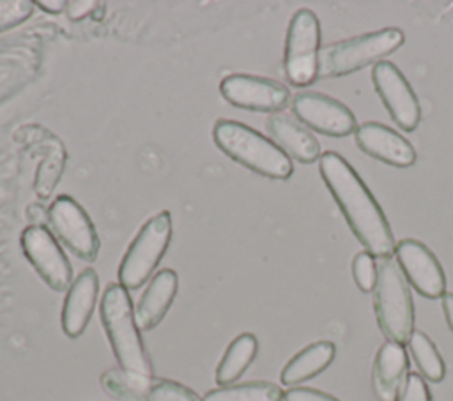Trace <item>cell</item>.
I'll return each mask as SVG.
<instances>
[{
  "instance_id": "1",
  "label": "cell",
  "mask_w": 453,
  "mask_h": 401,
  "mask_svg": "<svg viewBox=\"0 0 453 401\" xmlns=\"http://www.w3.org/2000/svg\"><path fill=\"white\" fill-rule=\"evenodd\" d=\"M319 171L340 207L349 228L373 258H388L395 251L389 223L377 200L356 170L336 152H326L319 159Z\"/></svg>"
},
{
  "instance_id": "2",
  "label": "cell",
  "mask_w": 453,
  "mask_h": 401,
  "mask_svg": "<svg viewBox=\"0 0 453 401\" xmlns=\"http://www.w3.org/2000/svg\"><path fill=\"white\" fill-rule=\"evenodd\" d=\"M99 316L119 367L127 373L150 376L152 362L134 318L129 290L120 283L108 284L99 302Z\"/></svg>"
},
{
  "instance_id": "3",
  "label": "cell",
  "mask_w": 453,
  "mask_h": 401,
  "mask_svg": "<svg viewBox=\"0 0 453 401\" xmlns=\"http://www.w3.org/2000/svg\"><path fill=\"white\" fill-rule=\"evenodd\" d=\"M212 140L232 161L265 178L287 180L294 171L290 157L273 140L242 122L219 118L212 127Z\"/></svg>"
},
{
  "instance_id": "4",
  "label": "cell",
  "mask_w": 453,
  "mask_h": 401,
  "mask_svg": "<svg viewBox=\"0 0 453 401\" xmlns=\"http://www.w3.org/2000/svg\"><path fill=\"white\" fill-rule=\"evenodd\" d=\"M373 309L377 325L388 341L409 343L414 332V304L407 279L391 256L377 261V281L373 286Z\"/></svg>"
},
{
  "instance_id": "5",
  "label": "cell",
  "mask_w": 453,
  "mask_h": 401,
  "mask_svg": "<svg viewBox=\"0 0 453 401\" xmlns=\"http://www.w3.org/2000/svg\"><path fill=\"white\" fill-rule=\"evenodd\" d=\"M403 41V32L389 26L333 42L320 49L319 78H342L373 62H382V58L396 51Z\"/></svg>"
},
{
  "instance_id": "6",
  "label": "cell",
  "mask_w": 453,
  "mask_h": 401,
  "mask_svg": "<svg viewBox=\"0 0 453 401\" xmlns=\"http://www.w3.org/2000/svg\"><path fill=\"white\" fill-rule=\"evenodd\" d=\"M172 231L173 223L168 210H161L143 223L119 265V283L126 290H138L149 281L172 242Z\"/></svg>"
},
{
  "instance_id": "7",
  "label": "cell",
  "mask_w": 453,
  "mask_h": 401,
  "mask_svg": "<svg viewBox=\"0 0 453 401\" xmlns=\"http://www.w3.org/2000/svg\"><path fill=\"white\" fill-rule=\"evenodd\" d=\"M320 23L310 9H299L287 28L283 67L294 87H308L319 78Z\"/></svg>"
},
{
  "instance_id": "8",
  "label": "cell",
  "mask_w": 453,
  "mask_h": 401,
  "mask_svg": "<svg viewBox=\"0 0 453 401\" xmlns=\"http://www.w3.org/2000/svg\"><path fill=\"white\" fill-rule=\"evenodd\" d=\"M48 224L51 233L78 258L96 261L99 254V237L87 210L67 194L57 196L48 207Z\"/></svg>"
},
{
  "instance_id": "9",
  "label": "cell",
  "mask_w": 453,
  "mask_h": 401,
  "mask_svg": "<svg viewBox=\"0 0 453 401\" xmlns=\"http://www.w3.org/2000/svg\"><path fill=\"white\" fill-rule=\"evenodd\" d=\"M101 389L120 401H202V397L175 380L127 373L120 367L104 371L99 378Z\"/></svg>"
},
{
  "instance_id": "10",
  "label": "cell",
  "mask_w": 453,
  "mask_h": 401,
  "mask_svg": "<svg viewBox=\"0 0 453 401\" xmlns=\"http://www.w3.org/2000/svg\"><path fill=\"white\" fill-rule=\"evenodd\" d=\"M21 251L37 276L55 291H64L73 283V267L57 237L46 228L30 224L19 237Z\"/></svg>"
},
{
  "instance_id": "11",
  "label": "cell",
  "mask_w": 453,
  "mask_h": 401,
  "mask_svg": "<svg viewBox=\"0 0 453 401\" xmlns=\"http://www.w3.org/2000/svg\"><path fill=\"white\" fill-rule=\"evenodd\" d=\"M219 92L232 106L262 113H278L290 99V92L283 83L244 72L225 76L219 83Z\"/></svg>"
},
{
  "instance_id": "12",
  "label": "cell",
  "mask_w": 453,
  "mask_h": 401,
  "mask_svg": "<svg viewBox=\"0 0 453 401\" xmlns=\"http://www.w3.org/2000/svg\"><path fill=\"white\" fill-rule=\"evenodd\" d=\"M372 81L389 117L402 131L412 132L421 120V108L400 69L386 60L377 62L372 69Z\"/></svg>"
},
{
  "instance_id": "13",
  "label": "cell",
  "mask_w": 453,
  "mask_h": 401,
  "mask_svg": "<svg viewBox=\"0 0 453 401\" xmlns=\"http://www.w3.org/2000/svg\"><path fill=\"white\" fill-rule=\"evenodd\" d=\"M292 111L297 120L311 131L343 138L356 131L354 113L340 101L320 92H301L292 101Z\"/></svg>"
},
{
  "instance_id": "14",
  "label": "cell",
  "mask_w": 453,
  "mask_h": 401,
  "mask_svg": "<svg viewBox=\"0 0 453 401\" xmlns=\"http://www.w3.org/2000/svg\"><path fill=\"white\" fill-rule=\"evenodd\" d=\"M396 263L411 286L426 299L446 293V276L437 256L419 240L402 238L395 246Z\"/></svg>"
},
{
  "instance_id": "15",
  "label": "cell",
  "mask_w": 453,
  "mask_h": 401,
  "mask_svg": "<svg viewBox=\"0 0 453 401\" xmlns=\"http://www.w3.org/2000/svg\"><path fill=\"white\" fill-rule=\"evenodd\" d=\"M357 147L370 157L396 168L416 163V150L409 140L380 122H365L354 132Z\"/></svg>"
},
{
  "instance_id": "16",
  "label": "cell",
  "mask_w": 453,
  "mask_h": 401,
  "mask_svg": "<svg viewBox=\"0 0 453 401\" xmlns=\"http://www.w3.org/2000/svg\"><path fill=\"white\" fill-rule=\"evenodd\" d=\"M97 293L99 277L94 269H85L73 279L60 313V325L67 337L76 339L85 332L96 307Z\"/></svg>"
},
{
  "instance_id": "17",
  "label": "cell",
  "mask_w": 453,
  "mask_h": 401,
  "mask_svg": "<svg viewBox=\"0 0 453 401\" xmlns=\"http://www.w3.org/2000/svg\"><path fill=\"white\" fill-rule=\"evenodd\" d=\"M177 290L179 276L172 269L157 270L150 277L149 286L134 307V318L140 330H152L163 322L177 295Z\"/></svg>"
},
{
  "instance_id": "18",
  "label": "cell",
  "mask_w": 453,
  "mask_h": 401,
  "mask_svg": "<svg viewBox=\"0 0 453 401\" xmlns=\"http://www.w3.org/2000/svg\"><path fill=\"white\" fill-rule=\"evenodd\" d=\"M273 141L288 155L303 164L320 159V143L317 138L296 118L285 113H273L265 122Z\"/></svg>"
},
{
  "instance_id": "19",
  "label": "cell",
  "mask_w": 453,
  "mask_h": 401,
  "mask_svg": "<svg viewBox=\"0 0 453 401\" xmlns=\"http://www.w3.org/2000/svg\"><path fill=\"white\" fill-rule=\"evenodd\" d=\"M407 353L402 344L384 343L375 355L372 385L379 401H398L407 380Z\"/></svg>"
},
{
  "instance_id": "20",
  "label": "cell",
  "mask_w": 453,
  "mask_h": 401,
  "mask_svg": "<svg viewBox=\"0 0 453 401\" xmlns=\"http://www.w3.org/2000/svg\"><path fill=\"white\" fill-rule=\"evenodd\" d=\"M336 348L331 341H317L297 352L281 369L280 380L283 385L303 383L322 373L334 359Z\"/></svg>"
},
{
  "instance_id": "21",
  "label": "cell",
  "mask_w": 453,
  "mask_h": 401,
  "mask_svg": "<svg viewBox=\"0 0 453 401\" xmlns=\"http://www.w3.org/2000/svg\"><path fill=\"white\" fill-rule=\"evenodd\" d=\"M258 352V341L251 332H242L239 334L225 350L218 367L214 380L219 387L232 385L237 382L244 371L251 366Z\"/></svg>"
},
{
  "instance_id": "22",
  "label": "cell",
  "mask_w": 453,
  "mask_h": 401,
  "mask_svg": "<svg viewBox=\"0 0 453 401\" xmlns=\"http://www.w3.org/2000/svg\"><path fill=\"white\" fill-rule=\"evenodd\" d=\"M44 143H46L44 157L35 171V182H34V191L41 200H48L55 191L64 173L65 157H67L65 147L57 136L48 134Z\"/></svg>"
},
{
  "instance_id": "23",
  "label": "cell",
  "mask_w": 453,
  "mask_h": 401,
  "mask_svg": "<svg viewBox=\"0 0 453 401\" xmlns=\"http://www.w3.org/2000/svg\"><path fill=\"white\" fill-rule=\"evenodd\" d=\"M202 401H283V390L271 382H244L209 390Z\"/></svg>"
},
{
  "instance_id": "24",
  "label": "cell",
  "mask_w": 453,
  "mask_h": 401,
  "mask_svg": "<svg viewBox=\"0 0 453 401\" xmlns=\"http://www.w3.org/2000/svg\"><path fill=\"white\" fill-rule=\"evenodd\" d=\"M407 344H409L414 362L418 364L423 376L430 382H441L444 378L446 367H444V360H442L439 350L435 348V344L432 343V339L425 332L414 330Z\"/></svg>"
},
{
  "instance_id": "25",
  "label": "cell",
  "mask_w": 453,
  "mask_h": 401,
  "mask_svg": "<svg viewBox=\"0 0 453 401\" xmlns=\"http://www.w3.org/2000/svg\"><path fill=\"white\" fill-rule=\"evenodd\" d=\"M34 7L30 0H0V32L25 23L34 14Z\"/></svg>"
},
{
  "instance_id": "26",
  "label": "cell",
  "mask_w": 453,
  "mask_h": 401,
  "mask_svg": "<svg viewBox=\"0 0 453 401\" xmlns=\"http://www.w3.org/2000/svg\"><path fill=\"white\" fill-rule=\"evenodd\" d=\"M352 276L361 291H373L377 281V261L366 251H361L352 260Z\"/></svg>"
},
{
  "instance_id": "27",
  "label": "cell",
  "mask_w": 453,
  "mask_h": 401,
  "mask_svg": "<svg viewBox=\"0 0 453 401\" xmlns=\"http://www.w3.org/2000/svg\"><path fill=\"white\" fill-rule=\"evenodd\" d=\"M398 401H432L430 390H428L425 380L419 375L411 373L405 380V385L400 392Z\"/></svg>"
},
{
  "instance_id": "28",
  "label": "cell",
  "mask_w": 453,
  "mask_h": 401,
  "mask_svg": "<svg viewBox=\"0 0 453 401\" xmlns=\"http://www.w3.org/2000/svg\"><path fill=\"white\" fill-rule=\"evenodd\" d=\"M283 401H340V399L317 389L292 387L283 394Z\"/></svg>"
},
{
  "instance_id": "29",
  "label": "cell",
  "mask_w": 453,
  "mask_h": 401,
  "mask_svg": "<svg viewBox=\"0 0 453 401\" xmlns=\"http://www.w3.org/2000/svg\"><path fill=\"white\" fill-rule=\"evenodd\" d=\"M96 5H97V2H94V0H71V2H67L65 14L69 19L80 21V19L87 18L88 14H92Z\"/></svg>"
},
{
  "instance_id": "30",
  "label": "cell",
  "mask_w": 453,
  "mask_h": 401,
  "mask_svg": "<svg viewBox=\"0 0 453 401\" xmlns=\"http://www.w3.org/2000/svg\"><path fill=\"white\" fill-rule=\"evenodd\" d=\"M35 5H37L41 11H44V12L60 14V12H65L67 2H65V0H37Z\"/></svg>"
},
{
  "instance_id": "31",
  "label": "cell",
  "mask_w": 453,
  "mask_h": 401,
  "mask_svg": "<svg viewBox=\"0 0 453 401\" xmlns=\"http://www.w3.org/2000/svg\"><path fill=\"white\" fill-rule=\"evenodd\" d=\"M442 311L446 316V322L453 332V293H444L442 295Z\"/></svg>"
}]
</instances>
